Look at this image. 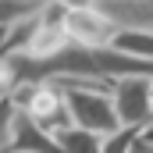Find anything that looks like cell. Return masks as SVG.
Listing matches in <instances>:
<instances>
[{
    "mask_svg": "<svg viewBox=\"0 0 153 153\" xmlns=\"http://www.w3.org/2000/svg\"><path fill=\"white\" fill-rule=\"evenodd\" d=\"M7 100L14 103V111L22 117H29L36 128L57 135L61 128H68V107H64V89L53 82H18L11 85Z\"/></svg>",
    "mask_w": 153,
    "mask_h": 153,
    "instance_id": "6da1fadb",
    "label": "cell"
},
{
    "mask_svg": "<svg viewBox=\"0 0 153 153\" xmlns=\"http://www.w3.org/2000/svg\"><path fill=\"white\" fill-rule=\"evenodd\" d=\"M61 89H64L68 121L75 128L93 135H111L121 128L111 107V85H61Z\"/></svg>",
    "mask_w": 153,
    "mask_h": 153,
    "instance_id": "7a4b0ae2",
    "label": "cell"
},
{
    "mask_svg": "<svg viewBox=\"0 0 153 153\" xmlns=\"http://www.w3.org/2000/svg\"><path fill=\"white\" fill-rule=\"evenodd\" d=\"M61 32L68 39V46L103 50V46H111L117 29L103 18V11L96 4H61Z\"/></svg>",
    "mask_w": 153,
    "mask_h": 153,
    "instance_id": "3957f363",
    "label": "cell"
},
{
    "mask_svg": "<svg viewBox=\"0 0 153 153\" xmlns=\"http://www.w3.org/2000/svg\"><path fill=\"white\" fill-rule=\"evenodd\" d=\"M111 107L121 128H146L153 114L150 78H117L111 82Z\"/></svg>",
    "mask_w": 153,
    "mask_h": 153,
    "instance_id": "277c9868",
    "label": "cell"
},
{
    "mask_svg": "<svg viewBox=\"0 0 153 153\" xmlns=\"http://www.w3.org/2000/svg\"><path fill=\"white\" fill-rule=\"evenodd\" d=\"M103 18L117 32H143L153 36V0H103L96 4Z\"/></svg>",
    "mask_w": 153,
    "mask_h": 153,
    "instance_id": "5b68a950",
    "label": "cell"
},
{
    "mask_svg": "<svg viewBox=\"0 0 153 153\" xmlns=\"http://www.w3.org/2000/svg\"><path fill=\"white\" fill-rule=\"evenodd\" d=\"M7 153H61L57 150V139L50 132L36 128L29 117L14 114V125H11V146Z\"/></svg>",
    "mask_w": 153,
    "mask_h": 153,
    "instance_id": "8992f818",
    "label": "cell"
},
{
    "mask_svg": "<svg viewBox=\"0 0 153 153\" xmlns=\"http://www.w3.org/2000/svg\"><path fill=\"white\" fill-rule=\"evenodd\" d=\"M53 139H57V150L61 153H100V143H103V135L82 132V128H75V125L61 128Z\"/></svg>",
    "mask_w": 153,
    "mask_h": 153,
    "instance_id": "52a82bcc",
    "label": "cell"
},
{
    "mask_svg": "<svg viewBox=\"0 0 153 153\" xmlns=\"http://www.w3.org/2000/svg\"><path fill=\"white\" fill-rule=\"evenodd\" d=\"M39 11H43V4H0V32H11V29L32 22Z\"/></svg>",
    "mask_w": 153,
    "mask_h": 153,
    "instance_id": "ba28073f",
    "label": "cell"
},
{
    "mask_svg": "<svg viewBox=\"0 0 153 153\" xmlns=\"http://www.w3.org/2000/svg\"><path fill=\"white\" fill-rule=\"evenodd\" d=\"M135 139H139V128H117L111 135H103V143H100V153H128L135 146Z\"/></svg>",
    "mask_w": 153,
    "mask_h": 153,
    "instance_id": "9c48e42d",
    "label": "cell"
},
{
    "mask_svg": "<svg viewBox=\"0 0 153 153\" xmlns=\"http://www.w3.org/2000/svg\"><path fill=\"white\" fill-rule=\"evenodd\" d=\"M14 103L7 100V96H0V153H7L11 146V125H14Z\"/></svg>",
    "mask_w": 153,
    "mask_h": 153,
    "instance_id": "30bf717a",
    "label": "cell"
},
{
    "mask_svg": "<svg viewBox=\"0 0 153 153\" xmlns=\"http://www.w3.org/2000/svg\"><path fill=\"white\" fill-rule=\"evenodd\" d=\"M128 153H153V146H150V143H143V139H135V146H132Z\"/></svg>",
    "mask_w": 153,
    "mask_h": 153,
    "instance_id": "8fae6325",
    "label": "cell"
}]
</instances>
